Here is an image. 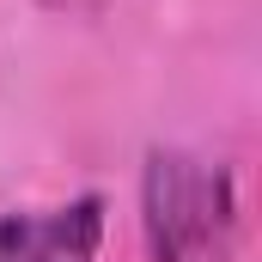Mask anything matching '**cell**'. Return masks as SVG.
I'll return each instance as SVG.
<instances>
[{
	"instance_id": "obj_1",
	"label": "cell",
	"mask_w": 262,
	"mask_h": 262,
	"mask_svg": "<svg viewBox=\"0 0 262 262\" xmlns=\"http://www.w3.org/2000/svg\"><path fill=\"white\" fill-rule=\"evenodd\" d=\"M146 262H232L238 256V177L183 146L146 152L140 171Z\"/></svg>"
},
{
	"instance_id": "obj_2",
	"label": "cell",
	"mask_w": 262,
	"mask_h": 262,
	"mask_svg": "<svg viewBox=\"0 0 262 262\" xmlns=\"http://www.w3.org/2000/svg\"><path fill=\"white\" fill-rule=\"evenodd\" d=\"M98 244H104V195H73L61 207L0 220V262H98Z\"/></svg>"
}]
</instances>
